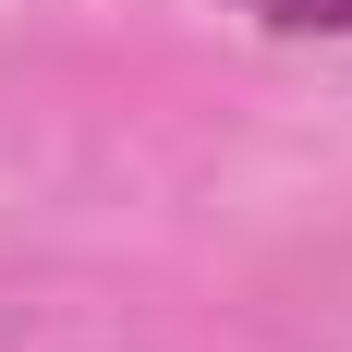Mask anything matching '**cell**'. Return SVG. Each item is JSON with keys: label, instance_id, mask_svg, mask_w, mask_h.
Here are the masks:
<instances>
[{"label": "cell", "instance_id": "cell-1", "mask_svg": "<svg viewBox=\"0 0 352 352\" xmlns=\"http://www.w3.org/2000/svg\"><path fill=\"white\" fill-rule=\"evenodd\" d=\"M219 12H243L267 36H352V0H219Z\"/></svg>", "mask_w": 352, "mask_h": 352}]
</instances>
